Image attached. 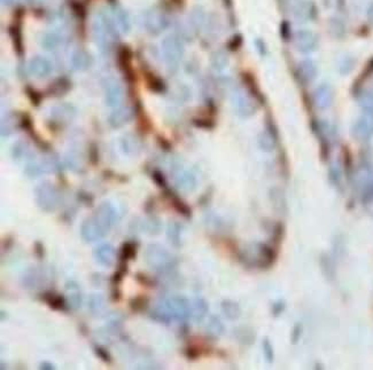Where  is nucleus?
Wrapping results in <instances>:
<instances>
[{"label": "nucleus", "mask_w": 373, "mask_h": 370, "mask_svg": "<svg viewBox=\"0 0 373 370\" xmlns=\"http://www.w3.org/2000/svg\"><path fill=\"white\" fill-rule=\"evenodd\" d=\"M117 220L116 208L109 202L98 206L94 213L81 225V236L87 243L104 239Z\"/></svg>", "instance_id": "1"}, {"label": "nucleus", "mask_w": 373, "mask_h": 370, "mask_svg": "<svg viewBox=\"0 0 373 370\" xmlns=\"http://www.w3.org/2000/svg\"><path fill=\"white\" fill-rule=\"evenodd\" d=\"M92 34L95 45L100 51L107 53L117 38V26L113 17L104 12H99L92 22Z\"/></svg>", "instance_id": "2"}, {"label": "nucleus", "mask_w": 373, "mask_h": 370, "mask_svg": "<svg viewBox=\"0 0 373 370\" xmlns=\"http://www.w3.org/2000/svg\"><path fill=\"white\" fill-rule=\"evenodd\" d=\"M163 60L170 70H176L184 55L183 42L175 34L166 36L161 44Z\"/></svg>", "instance_id": "3"}, {"label": "nucleus", "mask_w": 373, "mask_h": 370, "mask_svg": "<svg viewBox=\"0 0 373 370\" xmlns=\"http://www.w3.org/2000/svg\"><path fill=\"white\" fill-rule=\"evenodd\" d=\"M35 197L39 208L46 212H52L58 208L60 194L51 182H42L35 189Z\"/></svg>", "instance_id": "4"}, {"label": "nucleus", "mask_w": 373, "mask_h": 370, "mask_svg": "<svg viewBox=\"0 0 373 370\" xmlns=\"http://www.w3.org/2000/svg\"><path fill=\"white\" fill-rule=\"evenodd\" d=\"M145 259L149 266L157 271H163L173 265V255L160 244H149L145 251Z\"/></svg>", "instance_id": "5"}, {"label": "nucleus", "mask_w": 373, "mask_h": 370, "mask_svg": "<svg viewBox=\"0 0 373 370\" xmlns=\"http://www.w3.org/2000/svg\"><path fill=\"white\" fill-rule=\"evenodd\" d=\"M168 24V16L160 10L148 11L144 16V26L151 34H160Z\"/></svg>", "instance_id": "6"}, {"label": "nucleus", "mask_w": 373, "mask_h": 370, "mask_svg": "<svg viewBox=\"0 0 373 370\" xmlns=\"http://www.w3.org/2000/svg\"><path fill=\"white\" fill-rule=\"evenodd\" d=\"M124 100V91L123 86L116 79L109 78L105 84V101L111 108H118Z\"/></svg>", "instance_id": "7"}, {"label": "nucleus", "mask_w": 373, "mask_h": 370, "mask_svg": "<svg viewBox=\"0 0 373 370\" xmlns=\"http://www.w3.org/2000/svg\"><path fill=\"white\" fill-rule=\"evenodd\" d=\"M294 43H295L296 50L303 54L313 53L318 46V37L315 32L310 30H298L294 37Z\"/></svg>", "instance_id": "8"}, {"label": "nucleus", "mask_w": 373, "mask_h": 370, "mask_svg": "<svg viewBox=\"0 0 373 370\" xmlns=\"http://www.w3.org/2000/svg\"><path fill=\"white\" fill-rule=\"evenodd\" d=\"M232 102H233L236 114H239L241 117L252 116L256 110L254 101L244 91L236 90L232 96Z\"/></svg>", "instance_id": "9"}, {"label": "nucleus", "mask_w": 373, "mask_h": 370, "mask_svg": "<svg viewBox=\"0 0 373 370\" xmlns=\"http://www.w3.org/2000/svg\"><path fill=\"white\" fill-rule=\"evenodd\" d=\"M353 133L359 140H367L373 136V112L364 110V115L355 123Z\"/></svg>", "instance_id": "10"}, {"label": "nucleus", "mask_w": 373, "mask_h": 370, "mask_svg": "<svg viewBox=\"0 0 373 370\" xmlns=\"http://www.w3.org/2000/svg\"><path fill=\"white\" fill-rule=\"evenodd\" d=\"M333 96H334V94H333L332 86L327 83L320 84L314 92L315 103L322 110H325L331 107L333 102Z\"/></svg>", "instance_id": "11"}, {"label": "nucleus", "mask_w": 373, "mask_h": 370, "mask_svg": "<svg viewBox=\"0 0 373 370\" xmlns=\"http://www.w3.org/2000/svg\"><path fill=\"white\" fill-rule=\"evenodd\" d=\"M28 69L32 76L37 78H44L47 77L52 72L53 67H52V63L48 59L44 58V56H35L29 62Z\"/></svg>", "instance_id": "12"}, {"label": "nucleus", "mask_w": 373, "mask_h": 370, "mask_svg": "<svg viewBox=\"0 0 373 370\" xmlns=\"http://www.w3.org/2000/svg\"><path fill=\"white\" fill-rule=\"evenodd\" d=\"M94 261L103 266H112L115 263L116 252L111 244H101L93 250Z\"/></svg>", "instance_id": "13"}, {"label": "nucleus", "mask_w": 373, "mask_h": 370, "mask_svg": "<svg viewBox=\"0 0 373 370\" xmlns=\"http://www.w3.org/2000/svg\"><path fill=\"white\" fill-rule=\"evenodd\" d=\"M133 117V110L131 107H118L114 109L108 118L109 124L113 127H121L131 121Z\"/></svg>", "instance_id": "14"}, {"label": "nucleus", "mask_w": 373, "mask_h": 370, "mask_svg": "<svg viewBox=\"0 0 373 370\" xmlns=\"http://www.w3.org/2000/svg\"><path fill=\"white\" fill-rule=\"evenodd\" d=\"M297 71L302 82L311 83L318 76V65L313 60H303L298 64Z\"/></svg>", "instance_id": "15"}, {"label": "nucleus", "mask_w": 373, "mask_h": 370, "mask_svg": "<svg viewBox=\"0 0 373 370\" xmlns=\"http://www.w3.org/2000/svg\"><path fill=\"white\" fill-rule=\"evenodd\" d=\"M113 20L115 22L118 30H121L123 33H128L131 29L130 17L122 7L116 6L113 10Z\"/></svg>", "instance_id": "16"}, {"label": "nucleus", "mask_w": 373, "mask_h": 370, "mask_svg": "<svg viewBox=\"0 0 373 370\" xmlns=\"http://www.w3.org/2000/svg\"><path fill=\"white\" fill-rule=\"evenodd\" d=\"M121 148L126 155H135L140 152V142L135 136L126 134L121 139Z\"/></svg>", "instance_id": "17"}, {"label": "nucleus", "mask_w": 373, "mask_h": 370, "mask_svg": "<svg viewBox=\"0 0 373 370\" xmlns=\"http://www.w3.org/2000/svg\"><path fill=\"white\" fill-rule=\"evenodd\" d=\"M70 63L75 70H85L91 63V58L85 51H76L73 53Z\"/></svg>", "instance_id": "18"}, {"label": "nucleus", "mask_w": 373, "mask_h": 370, "mask_svg": "<svg viewBox=\"0 0 373 370\" xmlns=\"http://www.w3.org/2000/svg\"><path fill=\"white\" fill-rule=\"evenodd\" d=\"M44 301H45L48 305L54 310L65 311L67 310V302L65 299L60 296V294H55L54 292H46L44 294Z\"/></svg>", "instance_id": "19"}, {"label": "nucleus", "mask_w": 373, "mask_h": 370, "mask_svg": "<svg viewBox=\"0 0 373 370\" xmlns=\"http://www.w3.org/2000/svg\"><path fill=\"white\" fill-rule=\"evenodd\" d=\"M176 180L178 187L183 189V191H192L196 186L195 177L191 172H187V171H183V172L179 173Z\"/></svg>", "instance_id": "20"}, {"label": "nucleus", "mask_w": 373, "mask_h": 370, "mask_svg": "<svg viewBox=\"0 0 373 370\" xmlns=\"http://www.w3.org/2000/svg\"><path fill=\"white\" fill-rule=\"evenodd\" d=\"M63 43V36L58 32H48L44 34L42 39V45L46 50H54Z\"/></svg>", "instance_id": "21"}, {"label": "nucleus", "mask_w": 373, "mask_h": 370, "mask_svg": "<svg viewBox=\"0 0 373 370\" xmlns=\"http://www.w3.org/2000/svg\"><path fill=\"white\" fill-rule=\"evenodd\" d=\"M222 310L224 315L230 320H235L240 315V307L236 303L226 301L222 304Z\"/></svg>", "instance_id": "22"}, {"label": "nucleus", "mask_w": 373, "mask_h": 370, "mask_svg": "<svg viewBox=\"0 0 373 370\" xmlns=\"http://www.w3.org/2000/svg\"><path fill=\"white\" fill-rule=\"evenodd\" d=\"M104 306H105V301L101 294H98V293L91 294L90 299H89V307L92 312V314H95V315L100 314V313H101L104 310Z\"/></svg>", "instance_id": "23"}, {"label": "nucleus", "mask_w": 373, "mask_h": 370, "mask_svg": "<svg viewBox=\"0 0 373 370\" xmlns=\"http://www.w3.org/2000/svg\"><path fill=\"white\" fill-rule=\"evenodd\" d=\"M207 311H208V306H207V304H206V302L202 301V299H196L194 304H193L192 313L196 321L202 320Z\"/></svg>", "instance_id": "24"}, {"label": "nucleus", "mask_w": 373, "mask_h": 370, "mask_svg": "<svg viewBox=\"0 0 373 370\" xmlns=\"http://www.w3.org/2000/svg\"><path fill=\"white\" fill-rule=\"evenodd\" d=\"M120 255L123 262H126L128 259H132L135 255V244L133 242H125L122 245Z\"/></svg>", "instance_id": "25"}, {"label": "nucleus", "mask_w": 373, "mask_h": 370, "mask_svg": "<svg viewBox=\"0 0 373 370\" xmlns=\"http://www.w3.org/2000/svg\"><path fill=\"white\" fill-rule=\"evenodd\" d=\"M168 237L170 242L175 245H178L179 240H181V230L177 224H170L168 227Z\"/></svg>", "instance_id": "26"}, {"label": "nucleus", "mask_w": 373, "mask_h": 370, "mask_svg": "<svg viewBox=\"0 0 373 370\" xmlns=\"http://www.w3.org/2000/svg\"><path fill=\"white\" fill-rule=\"evenodd\" d=\"M209 332L212 335H215V336H219L223 332V324L221 321H219L217 318H213L212 321L209 323Z\"/></svg>", "instance_id": "27"}, {"label": "nucleus", "mask_w": 373, "mask_h": 370, "mask_svg": "<svg viewBox=\"0 0 373 370\" xmlns=\"http://www.w3.org/2000/svg\"><path fill=\"white\" fill-rule=\"evenodd\" d=\"M53 114H54V116H56L58 118H62V120H63V118H70V117H72L74 115V114H75V112H74L73 108H70V107H63V105H62V107L55 108Z\"/></svg>", "instance_id": "28"}, {"label": "nucleus", "mask_w": 373, "mask_h": 370, "mask_svg": "<svg viewBox=\"0 0 373 370\" xmlns=\"http://www.w3.org/2000/svg\"><path fill=\"white\" fill-rule=\"evenodd\" d=\"M213 64L216 69H223L227 64V58L226 55L222 52H218L213 59Z\"/></svg>", "instance_id": "29"}, {"label": "nucleus", "mask_w": 373, "mask_h": 370, "mask_svg": "<svg viewBox=\"0 0 373 370\" xmlns=\"http://www.w3.org/2000/svg\"><path fill=\"white\" fill-rule=\"evenodd\" d=\"M94 352L95 354L99 356L100 359H101L103 361H105V362H112V358L111 355H109L108 352L104 349V347H100V346H95L94 347Z\"/></svg>", "instance_id": "30"}, {"label": "nucleus", "mask_w": 373, "mask_h": 370, "mask_svg": "<svg viewBox=\"0 0 373 370\" xmlns=\"http://www.w3.org/2000/svg\"><path fill=\"white\" fill-rule=\"evenodd\" d=\"M263 346H264V353H265V356L267 359H269V361H271V358H272V349H271V345L270 343L265 341L264 344H263Z\"/></svg>", "instance_id": "31"}, {"label": "nucleus", "mask_w": 373, "mask_h": 370, "mask_svg": "<svg viewBox=\"0 0 373 370\" xmlns=\"http://www.w3.org/2000/svg\"><path fill=\"white\" fill-rule=\"evenodd\" d=\"M41 369H46V370H52L54 369V364H52L51 362H42L41 363V367H39Z\"/></svg>", "instance_id": "32"}, {"label": "nucleus", "mask_w": 373, "mask_h": 370, "mask_svg": "<svg viewBox=\"0 0 373 370\" xmlns=\"http://www.w3.org/2000/svg\"><path fill=\"white\" fill-rule=\"evenodd\" d=\"M367 15H368V19H370V21L373 22V4L370 6V8H368Z\"/></svg>", "instance_id": "33"}, {"label": "nucleus", "mask_w": 373, "mask_h": 370, "mask_svg": "<svg viewBox=\"0 0 373 370\" xmlns=\"http://www.w3.org/2000/svg\"><path fill=\"white\" fill-rule=\"evenodd\" d=\"M16 2L17 0H2V4L3 5H13Z\"/></svg>", "instance_id": "34"}, {"label": "nucleus", "mask_w": 373, "mask_h": 370, "mask_svg": "<svg viewBox=\"0 0 373 370\" xmlns=\"http://www.w3.org/2000/svg\"><path fill=\"white\" fill-rule=\"evenodd\" d=\"M372 92H373V91H372Z\"/></svg>", "instance_id": "35"}]
</instances>
